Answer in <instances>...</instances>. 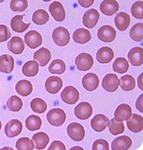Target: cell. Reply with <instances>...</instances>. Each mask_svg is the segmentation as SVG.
Instances as JSON below:
<instances>
[{
  "label": "cell",
  "instance_id": "obj_1",
  "mask_svg": "<svg viewBox=\"0 0 143 150\" xmlns=\"http://www.w3.org/2000/svg\"><path fill=\"white\" fill-rule=\"evenodd\" d=\"M52 39L55 44L58 46H65L71 39L69 32L64 27H57L53 31Z\"/></svg>",
  "mask_w": 143,
  "mask_h": 150
},
{
  "label": "cell",
  "instance_id": "obj_2",
  "mask_svg": "<svg viewBox=\"0 0 143 150\" xmlns=\"http://www.w3.org/2000/svg\"><path fill=\"white\" fill-rule=\"evenodd\" d=\"M47 119L51 125L55 127H60L65 122L66 115L61 108H54L47 114Z\"/></svg>",
  "mask_w": 143,
  "mask_h": 150
},
{
  "label": "cell",
  "instance_id": "obj_3",
  "mask_svg": "<svg viewBox=\"0 0 143 150\" xmlns=\"http://www.w3.org/2000/svg\"><path fill=\"white\" fill-rule=\"evenodd\" d=\"M75 63L79 71H89L94 64V59L89 53H81L76 57Z\"/></svg>",
  "mask_w": 143,
  "mask_h": 150
},
{
  "label": "cell",
  "instance_id": "obj_4",
  "mask_svg": "<svg viewBox=\"0 0 143 150\" xmlns=\"http://www.w3.org/2000/svg\"><path fill=\"white\" fill-rule=\"evenodd\" d=\"M67 130L68 135L74 141H82L85 137V130L81 124L72 123L68 126Z\"/></svg>",
  "mask_w": 143,
  "mask_h": 150
},
{
  "label": "cell",
  "instance_id": "obj_5",
  "mask_svg": "<svg viewBox=\"0 0 143 150\" xmlns=\"http://www.w3.org/2000/svg\"><path fill=\"white\" fill-rule=\"evenodd\" d=\"M63 101L69 105H74L79 98V93L76 88L72 86H68L61 93Z\"/></svg>",
  "mask_w": 143,
  "mask_h": 150
},
{
  "label": "cell",
  "instance_id": "obj_6",
  "mask_svg": "<svg viewBox=\"0 0 143 150\" xmlns=\"http://www.w3.org/2000/svg\"><path fill=\"white\" fill-rule=\"evenodd\" d=\"M116 31L111 25H103L99 28L98 31V39L104 42H111L115 40Z\"/></svg>",
  "mask_w": 143,
  "mask_h": 150
},
{
  "label": "cell",
  "instance_id": "obj_7",
  "mask_svg": "<svg viewBox=\"0 0 143 150\" xmlns=\"http://www.w3.org/2000/svg\"><path fill=\"white\" fill-rule=\"evenodd\" d=\"M120 80L115 74H108L103 78L102 81L103 88L109 93H113L118 88Z\"/></svg>",
  "mask_w": 143,
  "mask_h": 150
},
{
  "label": "cell",
  "instance_id": "obj_8",
  "mask_svg": "<svg viewBox=\"0 0 143 150\" xmlns=\"http://www.w3.org/2000/svg\"><path fill=\"white\" fill-rule=\"evenodd\" d=\"M22 123L18 119L10 120L5 127V134L9 138L17 137L22 132Z\"/></svg>",
  "mask_w": 143,
  "mask_h": 150
},
{
  "label": "cell",
  "instance_id": "obj_9",
  "mask_svg": "<svg viewBox=\"0 0 143 150\" xmlns=\"http://www.w3.org/2000/svg\"><path fill=\"white\" fill-rule=\"evenodd\" d=\"M93 107L88 102H83L75 107L74 114L76 118L81 120L89 118L93 115Z\"/></svg>",
  "mask_w": 143,
  "mask_h": 150
},
{
  "label": "cell",
  "instance_id": "obj_10",
  "mask_svg": "<svg viewBox=\"0 0 143 150\" xmlns=\"http://www.w3.org/2000/svg\"><path fill=\"white\" fill-rule=\"evenodd\" d=\"M24 39L27 46L31 49H36L42 43L40 34L35 30L28 31L25 35Z\"/></svg>",
  "mask_w": 143,
  "mask_h": 150
},
{
  "label": "cell",
  "instance_id": "obj_11",
  "mask_svg": "<svg viewBox=\"0 0 143 150\" xmlns=\"http://www.w3.org/2000/svg\"><path fill=\"white\" fill-rule=\"evenodd\" d=\"M119 8L120 5L116 0H103L100 6L101 12L107 16L116 13Z\"/></svg>",
  "mask_w": 143,
  "mask_h": 150
},
{
  "label": "cell",
  "instance_id": "obj_12",
  "mask_svg": "<svg viewBox=\"0 0 143 150\" xmlns=\"http://www.w3.org/2000/svg\"><path fill=\"white\" fill-rule=\"evenodd\" d=\"M100 14L95 9H90L85 12L83 17V23L85 27L91 29L95 27L98 22Z\"/></svg>",
  "mask_w": 143,
  "mask_h": 150
},
{
  "label": "cell",
  "instance_id": "obj_13",
  "mask_svg": "<svg viewBox=\"0 0 143 150\" xmlns=\"http://www.w3.org/2000/svg\"><path fill=\"white\" fill-rule=\"evenodd\" d=\"M49 11L54 19L58 22H62L66 18V12L62 4L58 1H55L49 6Z\"/></svg>",
  "mask_w": 143,
  "mask_h": 150
},
{
  "label": "cell",
  "instance_id": "obj_14",
  "mask_svg": "<svg viewBox=\"0 0 143 150\" xmlns=\"http://www.w3.org/2000/svg\"><path fill=\"white\" fill-rule=\"evenodd\" d=\"M62 79L56 76H52L46 80L45 83V88L47 91L51 94L58 93L62 88Z\"/></svg>",
  "mask_w": 143,
  "mask_h": 150
},
{
  "label": "cell",
  "instance_id": "obj_15",
  "mask_svg": "<svg viewBox=\"0 0 143 150\" xmlns=\"http://www.w3.org/2000/svg\"><path fill=\"white\" fill-rule=\"evenodd\" d=\"M100 80L98 75L93 73H89L84 75L82 79L84 88L89 91H93L98 88Z\"/></svg>",
  "mask_w": 143,
  "mask_h": 150
},
{
  "label": "cell",
  "instance_id": "obj_16",
  "mask_svg": "<svg viewBox=\"0 0 143 150\" xmlns=\"http://www.w3.org/2000/svg\"><path fill=\"white\" fill-rule=\"evenodd\" d=\"M131 117L127 120L128 128L134 133L141 132L143 129V118L140 115L137 114H132Z\"/></svg>",
  "mask_w": 143,
  "mask_h": 150
},
{
  "label": "cell",
  "instance_id": "obj_17",
  "mask_svg": "<svg viewBox=\"0 0 143 150\" xmlns=\"http://www.w3.org/2000/svg\"><path fill=\"white\" fill-rule=\"evenodd\" d=\"M109 119L105 115L98 114L96 115L91 121V127L96 132H102L107 128Z\"/></svg>",
  "mask_w": 143,
  "mask_h": 150
},
{
  "label": "cell",
  "instance_id": "obj_18",
  "mask_svg": "<svg viewBox=\"0 0 143 150\" xmlns=\"http://www.w3.org/2000/svg\"><path fill=\"white\" fill-rule=\"evenodd\" d=\"M129 62L132 66H140L143 63V49L142 47H135L131 49L128 53Z\"/></svg>",
  "mask_w": 143,
  "mask_h": 150
},
{
  "label": "cell",
  "instance_id": "obj_19",
  "mask_svg": "<svg viewBox=\"0 0 143 150\" xmlns=\"http://www.w3.org/2000/svg\"><path fill=\"white\" fill-rule=\"evenodd\" d=\"M132 114L130 106L127 104H121L115 112V119L118 122H123L130 118Z\"/></svg>",
  "mask_w": 143,
  "mask_h": 150
},
{
  "label": "cell",
  "instance_id": "obj_20",
  "mask_svg": "<svg viewBox=\"0 0 143 150\" xmlns=\"http://www.w3.org/2000/svg\"><path fill=\"white\" fill-rule=\"evenodd\" d=\"M7 47L11 52L16 54H20L25 49L24 42L21 38L13 36L8 42Z\"/></svg>",
  "mask_w": 143,
  "mask_h": 150
},
{
  "label": "cell",
  "instance_id": "obj_21",
  "mask_svg": "<svg viewBox=\"0 0 143 150\" xmlns=\"http://www.w3.org/2000/svg\"><path fill=\"white\" fill-rule=\"evenodd\" d=\"M51 58L49 50L45 47H41L34 54V60L38 62L41 67H45L48 64Z\"/></svg>",
  "mask_w": 143,
  "mask_h": 150
},
{
  "label": "cell",
  "instance_id": "obj_22",
  "mask_svg": "<svg viewBox=\"0 0 143 150\" xmlns=\"http://www.w3.org/2000/svg\"><path fill=\"white\" fill-rule=\"evenodd\" d=\"M14 60L12 56L3 54L0 56V71L9 74L13 71Z\"/></svg>",
  "mask_w": 143,
  "mask_h": 150
},
{
  "label": "cell",
  "instance_id": "obj_23",
  "mask_svg": "<svg viewBox=\"0 0 143 150\" xmlns=\"http://www.w3.org/2000/svg\"><path fill=\"white\" fill-rule=\"evenodd\" d=\"M130 23V15L125 12H121L117 14L115 18V24L117 28L121 31H125L129 27Z\"/></svg>",
  "mask_w": 143,
  "mask_h": 150
},
{
  "label": "cell",
  "instance_id": "obj_24",
  "mask_svg": "<svg viewBox=\"0 0 143 150\" xmlns=\"http://www.w3.org/2000/svg\"><path fill=\"white\" fill-rule=\"evenodd\" d=\"M132 145V141L130 137L121 136L112 141L111 149L113 150H125L129 149Z\"/></svg>",
  "mask_w": 143,
  "mask_h": 150
},
{
  "label": "cell",
  "instance_id": "obj_25",
  "mask_svg": "<svg viewBox=\"0 0 143 150\" xmlns=\"http://www.w3.org/2000/svg\"><path fill=\"white\" fill-rule=\"evenodd\" d=\"M115 54L112 49L108 47H103L99 49L96 53V59L99 63L105 64L111 62Z\"/></svg>",
  "mask_w": 143,
  "mask_h": 150
},
{
  "label": "cell",
  "instance_id": "obj_26",
  "mask_svg": "<svg viewBox=\"0 0 143 150\" xmlns=\"http://www.w3.org/2000/svg\"><path fill=\"white\" fill-rule=\"evenodd\" d=\"M32 141L36 149L43 150L49 143V137L45 132H38L32 137Z\"/></svg>",
  "mask_w": 143,
  "mask_h": 150
},
{
  "label": "cell",
  "instance_id": "obj_27",
  "mask_svg": "<svg viewBox=\"0 0 143 150\" xmlns=\"http://www.w3.org/2000/svg\"><path fill=\"white\" fill-rule=\"evenodd\" d=\"M25 15H17L12 18L11 26L12 30L15 32L21 33L26 31L29 28L30 23L26 24L23 22V18Z\"/></svg>",
  "mask_w": 143,
  "mask_h": 150
},
{
  "label": "cell",
  "instance_id": "obj_28",
  "mask_svg": "<svg viewBox=\"0 0 143 150\" xmlns=\"http://www.w3.org/2000/svg\"><path fill=\"white\" fill-rule=\"evenodd\" d=\"M73 39L76 43L85 44L91 39V35L88 30L84 28H79L74 32Z\"/></svg>",
  "mask_w": 143,
  "mask_h": 150
},
{
  "label": "cell",
  "instance_id": "obj_29",
  "mask_svg": "<svg viewBox=\"0 0 143 150\" xmlns=\"http://www.w3.org/2000/svg\"><path fill=\"white\" fill-rule=\"evenodd\" d=\"M16 90L19 95L27 97L33 91V85L30 81L27 80H22L18 82L16 86Z\"/></svg>",
  "mask_w": 143,
  "mask_h": 150
},
{
  "label": "cell",
  "instance_id": "obj_30",
  "mask_svg": "<svg viewBox=\"0 0 143 150\" xmlns=\"http://www.w3.org/2000/svg\"><path fill=\"white\" fill-rule=\"evenodd\" d=\"M39 70V64L35 61H29L26 62L22 68L23 74L29 77L35 76L38 73Z\"/></svg>",
  "mask_w": 143,
  "mask_h": 150
},
{
  "label": "cell",
  "instance_id": "obj_31",
  "mask_svg": "<svg viewBox=\"0 0 143 150\" xmlns=\"http://www.w3.org/2000/svg\"><path fill=\"white\" fill-rule=\"evenodd\" d=\"M49 13L43 9L36 10L33 14V22L36 25H44L49 20Z\"/></svg>",
  "mask_w": 143,
  "mask_h": 150
},
{
  "label": "cell",
  "instance_id": "obj_32",
  "mask_svg": "<svg viewBox=\"0 0 143 150\" xmlns=\"http://www.w3.org/2000/svg\"><path fill=\"white\" fill-rule=\"evenodd\" d=\"M41 125V119L39 116L35 115L29 116L25 120V126L27 129L31 132H34L40 129Z\"/></svg>",
  "mask_w": 143,
  "mask_h": 150
},
{
  "label": "cell",
  "instance_id": "obj_33",
  "mask_svg": "<svg viewBox=\"0 0 143 150\" xmlns=\"http://www.w3.org/2000/svg\"><path fill=\"white\" fill-rule=\"evenodd\" d=\"M135 80L131 75H124L120 80V85L121 88L125 91L133 90L135 87Z\"/></svg>",
  "mask_w": 143,
  "mask_h": 150
},
{
  "label": "cell",
  "instance_id": "obj_34",
  "mask_svg": "<svg viewBox=\"0 0 143 150\" xmlns=\"http://www.w3.org/2000/svg\"><path fill=\"white\" fill-rule=\"evenodd\" d=\"M129 63L123 57L117 58L113 64V69L119 74L125 73L129 69Z\"/></svg>",
  "mask_w": 143,
  "mask_h": 150
},
{
  "label": "cell",
  "instance_id": "obj_35",
  "mask_svg": "<svg viewBox=\"0 0 143 150\" xmlns=\"http://www.w3.org/2000/svg\"><path fill=\"white\" fill-rule=\"evenodd\" d=\"M66 69V66L65 63L59 59L54 60L49 67L50 72L54 74H62Z\"/></svg>",
  "mask_w": 143,
  "mask_h": 150
},
{
  "label": "cell",
  "instance_id": "obj_36",
  "mask_svg": "<svg viewBox=\"0 0 143 150\" xmlns=\"http://www.w3.org/2000/svg\"><path fill=\"white\" fill-rule=\"evenodd\" d=\"M130 38L134 41L140 42L143 39V23H138L130 29Z\"/></svg>",
  "mask_w": 143,
  "mask_h": 150
},
{
  "label": "cell",
  "instance_id": "obj_37",
  "mask_svg": "<svg viewBox=\"0 0 143 150\" xmlns=\"http://www.w3.org/2000/svg\"><path fill=\"white\" fill-rule=\"evenodd\" d=\"M31 110L36 113L42 114L47 110V104L42 99L35 98L33 99L30 103Z\"/></svg>",
  "mask_w": 143,
  "mask_h": 150
},
{
  "label": "cell",
  "instance_id": "obj_38",
  "mask_svg": "<svg viewBox=\"0 0 143 150\" xmlns=\"http://www.w3.org/2000/svg\"><path fill=\"white\" fill-rule=\"evenodd\" d=\"M108 128L110 132L113 135H118L125 131V125L122 122H118L115 118L111 119L108 123Z\"/></svg>",
  "mask_w": 143,
  "mask_h": 150
},
{
  "label": "cell",
  "instance_id": "obj_39",
  "mask_svg": "<svg viewBox=\"0 0 143 150\" xmlns=\"http://www.w3.org/2000/svg\"><path fill=\"white\" fill-rule=\"evenodd\" d=\"M22 101L17 96H12L7 101V106L9 110L12 112H18L22 108Z\"/></svg>",
  "mask_w": 143,
  "mask_h": 150
},
{
  "label": "cell",
  "instance_id": "obj_40",
  "mask_svg": "<svg viewBox=\"0 0 143 150\" xmlns=\"http://www.w3.org/2000/svg\"><path fill=\"white\" fill-rule=\"evenodd\" d=\"M28 7L27 0H11L10 8L15 12H24Z\"/></svg>",
  "mask_w": 143,
  "mask_h": 150
},
{
  "label": "cell",
  "instance_id": "obj_41",
  "mask_svg": "<svg viewBox=\"0 0 143 150\" xmlns=\"http://www.w3.org/2000/svg\"><path fill=\"white\" fill-rule=\"evenodd\" d=\"M16 146L19 150H33L34 149L33 142L28 137H22L18 139L16 142Z\"/></svg>",
  "mask_w": 143,
  "mask_h": 150
},
{
  "label": "cell",
  "instance_id": "obj_42",
  "mask_svg": "<svg viewBox=\"0 0 143 150\" xmlns=\"http://www.w3.org/2000/svg\"><path fill=\"white\" fill-rule=\"evenodd\" d=\"M131 13L134 18L143 19V2L142 1H138L134 2L131 7Z\"/></svg>",
  "mask_w": 143,
  "mask_h": 150
},
{
  "label": "cell",
  "instance_id": "obj_43",
  "mask_svg": "<svg viewBox=\"0 0 143 150\" xmlns=\"http://www.w3.org/2000/svg\"><path fill=\"white\" fill-rule=\"evenodd\" d=\"M11 33L8 28L4 24H0V42H3L9 39Z\"/></svg>",
  "mask_w": 143,
  "mask_h": 150
},
{
  "label": "cell",
  "instance_id": "obj_44",
  "mask_svg": "<svg viewBox=\"0 0 143 150\" xmlns=\"http://www.w3.org/2000/svg\"><path fill=\"white\" fill-rule=\"evenodd\" d=\"M92 149L93 150H108L110 149L108 143L103 139H98L95 141Z\"/></svg>",
  "mask_w": 143,
  "mask_h": 150
},
{
  "label": "cell",
  "instance_id": "obj_45",
  "mask_svg": "<svg viewBox=\"0 0 143 150\" xmlns=\"http://www.w3.org/2000/svg\"><path fill=\"white\" fill-rule=\"evenodd\" d=\"M66 147L64 144L60 141H54L49 147V150H65Z\"/></svg>",
  "mask_w": 143,
  "mask_h": 150
},
{
  "label": "cell",
  "instance_id": "obj_46",
  "mask_svg": "<svg viewBox=\"0 0 143 150\" xmlns=\"http://www.w3.org/2000/svg\"><path fill=\"white\" fill-rule=\"evenodd\" d=\"M78 1L81 7L88 8L93 5L95 0H78Z\"/></svg>",
  "mask_w": 143,
  "mask_h": 150
},
{
  "label": "cell",
  "instance_id": "obj_47",
  "mask_svg": "<svg viewBox=\"0 0 143 150\" xmlns=\"http://www.w3.org/2000/svg\"><path fill=\"white\" fill-rule=\"evenodd\" d=\"M136 108L140 112H143V94H142L136 102Z\"/></svg>",
  "mask_w": 143,
  "mask_h": 150
},
{
  "label": "cell",
  "instance_id": "obj_48",
  "mask_svg": "<svg viewBox=\"0 0 143 150\" xmlns=\"http://www.w3.org/2000/svg\"><path fill=\"white\" fill-rule=\"evenodd\" d=\"M143 73H142L140 75H139L138 79V85L139 88L142 90H143Z\"/></svg>",
  "mask_w": 143,
  "mask_h": 150
},
{
  "label": "cell",
  "instance_id": "obj_49",
  "mask_svg": "<svg viewBox=\"0 0 143 150\" xmlns=\"http://www.w3.org/2000/svg\"><path fill=\"white\" fill-rule=\"evenodd\" d=\"M84 150L82 147H79V146H75V147H73L71 149V150Z\"/></svg>",
  "mask_w": 143,
  "mask_h": 150
},
{
  "label": "cell",
  "instance_id": "obj_50",
  "mask_svg": "<svg viewBox=\"0 0 143 150\" xmlns=\"http://www.w3.org/2000/svg\"><path fill=\"white\" fill-rule=\"evenodd\" d=\"M1 128H2V124H1V122L0 120V130H1Z\"/></svg>",
  "mask_w": 143,
  "mask_h": 150
},
{
  "label": "cell",
  "instance_id": "obj_51",
  "mask_svg": "<svg viewBox=\"0 0 143 150\" xmlns=\"http://www.w3.org/2000/svg\"><path fill=\"white\" fill-rule=\"evenodd\" d=\"M42 1H43L44 2H49V1H51V0H42Z\"/></svg>",
  "mask_w": 143,
  "mask_h": 150
},
{
  "label": "cell",
  "instance_id": "obj_52",
  "mask_svg": "<svg viewBox=\"0 0 143 150\" xmlns=\"http://www.w3.org/2000/svg\"><path fill=\"white\" fill-rule=\"evenodd\" d=\"M4 1H5V0H0V3H2V2H3Z\"/></svg>",
  "mask_w": 143,
  "mask_h": 150
}]
</instances>
